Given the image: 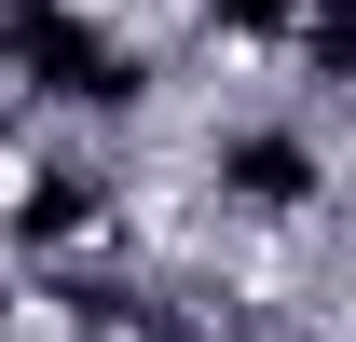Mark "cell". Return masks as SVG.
Wrapping results in <instances>:
<instances>
[{"mask_svg": "<svg viewBox=\"0 0 356 342\" xmlns=\"http://www.w3.org/2000/svg\"><path fill=\"white\" fill-rule=\"evenodd\" d=\"M42 14H55V28H83V42H96V28H124V0H42Z\"/></svg>", "mask_w": 356, "mask_h": 342, "instance_id": "obj_1", "label": "cell"}]
</instances>
